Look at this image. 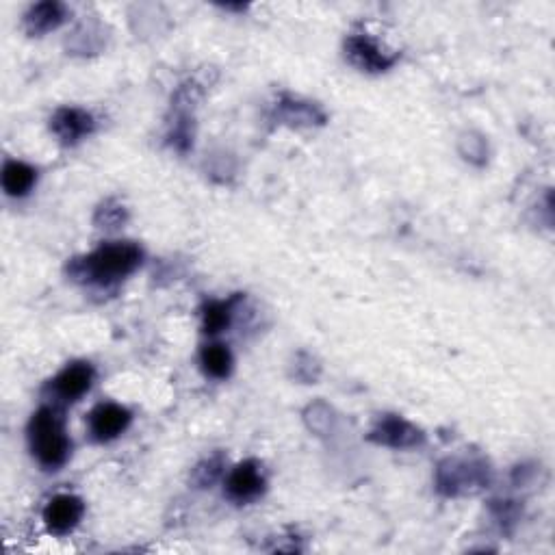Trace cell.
Wrapping results in <instances>:
<instances>
[{
	"instance_id": "6da1fadb",
	"label": "cell",
	"mask_w": 555,
	"mask_h": 555,
	"mask_svg": "<svg viewBox=\"0 0 555 555\" xmlns=\"http://www.w3.org/2000/svg\"><path fill=\"white\" fill-rule=\"evenodd\" d=\"M141 258H144V252L139 250V245L131 241H115L100 245L98 250L87 254L85 258H76L68 271L74 280L107 287L131 276L141 265Z\"/></svg>"
},
{
	"instance_id": "7a4b0ae2",
	"label": "cell",
	"mask_w": 555,
	"mask_h": 555,
	"mask_svg": "<svg viewBox=\"0 0 555 555\" xmlns=\"http://www.w3.org/2000/svg\"><path fill=\"white\" fill-rule=\"evenodd\" d=\"M29 443L33 456L48 471H57L70 456V438L66 423L55 408L44 406L33 415L29 423Z\"/></svg>"
},
{
	"instance_id": "3957f363",
	"label": "cell",
	"mask_w": 555,
	"mask_h": 555,
	"mask_svg": "<svg viewBox=\"0 0 555 555\" xmlns=\"http://www.w3.org/2000/svg\"><path fill=\"white\" fill-rule=\"evenodd\" d=\"M488 469L482 462L447 460L438 467L436 486L445 495H460L464 490L482 488L488 484Z\"/></svg>"
},
{
	"instance_id": "277c9868",
	"label": "cell",
	"mask_w": 555,
	"mask_h": 555,
	"mask_svg": "<svg viewBox=\"0 0 555 555\" xmlns=\"http://www.w3.org/2000/svg\"><path fill=\"white\" fill-rule=\"evenodd\" d=\"M265 490V475L256 460H245L230 471L226 480V493L232 501L248 503L261 497Z\"/></svg>"
},
{
	"instance_id": "5b68a950",
	"label": "cell",
	"mask_w": 555,
	"mask_h": 555,
	"mask_svg": "<svg viewBox=\"0 0 555 555\" xmlns=\"http://www.w3.org/2000/svg\"><path fill=\"white\" fill-rule=\"evenodd\" d=\"M345 53L356 68L365 72H386L397 61L395 55L384 53L367 35H352L345 42Z\"/></svg>"
},
{
	"instance_id": "8992f818",
	"label": "cell",
	"mask_w": 555,
	"mask_h": 555,
	"mask_svg": "<svg viewBox=\"0 0 555 555\" xmlns=\"http://www.w3.org/2000/svg\"><path fill=\"white\" fill-rule=\"evenodd\" d=\"M131 419V412L120 404H100L89 415V432H92L94 441L109 443L126 432Z\"/></svg>"
},
{
	"instance_id": "52a82bcc",
	"label": "cell",
	"mask_w": 555,
	"mask_h": 555,
	"mask_svg": "<svg viewBox=\"0 0 555 555\" xmlns=\"http://www.w3.org/2000/svg\"><path fill=\"white\" fill-rule=\"evenodd\" d=\"M85 514L83 499L74 495H57L48 501L44 510V523L53 534H68L81 523Z\"/></svg>"
},
{
	"instance_id": "ba28073f",
	"label": "cell",
	"mask_w": 555,
	"mask_h": 555,
	"mask_svg": "<svg viewBox=\"0 0 555 555\" xmlns=\"http://www.w3.org/2000/svg\"><path fill=\"white\" fill-rule=\"evenodd\" d=\"M371 441L386 447H395V449H408L423 443V432L402 417L386 415L384 419H380L376 430L371 432Z\"/></svg>"
},
{
	"instance_id": "9c48e42d",
	"label": "cell",
	"mask_w": 555,
	"mask_h": 555,
	"mask_svg": "<svg viewBox=\"0 0 555 555\" xmlns=\"http://www.w3.org/2000/svg\"><path fill=\"white\" fill-rule=\"evenodd\" d=\"M50 128H53V133L63 141V144L72 146V144H79L83 137L92 135L96 122L92 113H87L83 109H74V107H63L53 115Z\"/></svg>"
},
{
	"instance_id": "30bf717a",
	"label": "cell",
	"mask_w": 555,
	"mask_h": 555,
	"mask_svg": "<svg viewBox=\"0 0 555 555\" xmlns=\"http://www.w3.org/2000/svg\"><path fill=\"white\" fill-rule=\"evenodd\" d=\"M94 382V367L89 363H72L63 369L53 380V391L63 402H76L81 399Z\"/></svg>"
},
{
	"instance_id": "8fae6325",
	"label": "cell",
	"mask_w": 555,
	"mask_h": 555,
	"mask_svg": "<svg viewBox=\"0 0 555 555\" xmlns=\"http://www.w3.org/2000/svg\"><path fill=\"white\" fill-rule=\"evenodd\" d=\"M37 172L22 161H7L3 167V189L11 198H22L33 189Z\"/></svg>"
},
{
	"instance_id": "7c38bea8",
	"label": "cell",
	"mask_w": 555,
	"mask_h": 555,
	"mask_svg": "<svg viewBox=\"0 0 555 555\" xmlns=\"http://www.w3.org/2000/svg\"><path fill=\"white\" fill-rule=\"evenodd\" d=\"M66 20V7L59 3H40L27 14V29L31 35H42L57 29Z\"/></svg>"
},
{
	"instance_id": "4fadbf2b",
	"label": "cell",
	"mask_w": 555,
	"mask_h": 555,
	"mask_svg": "<svg viewBox=\"0 0 555 555\" xmlns=\"http://www.w3.org/2000/svg\"><path fill=\"white\" fill-rule=\"evenodd\" d=\"M200 363L211 378L222 380V378H228L232 371V354L226 345L213 343V345H206L202 350Z\"/></svg>"
},
{
	"instance_id": "5bb4252c",
	"label": "cell",
	"mask_w": 555,
	"mask_h": 555,
	"mask_svg": "<svg viewBox=\"0 0 555 555\" xmlns=\"http://www.w3.org/2000/svg\"><path fill=\"white\" fill-rule=\"evenodd\" d=\"M232 304L235 300L230 302H211L204 306L202 317H204V332L209 334H217L228 328L230 324V317H232Z\"/></svg>"
},
{
	"instance_id": "9a60e30c",
	"label": "cell",
	"mask_w": 555,
	"mask_h": 555,
	"mask_svg": "<svg viewBox=\"0 0 555 555\" xmlns=\"http://www.w3.org/2000/svg\"><path fill=\"white\" fill-rule=\"evenodd\" d=\"M219 473H222V458H219V456L209 458V460H204L200 467L196 469V482L202 488H206V486H211L213 482H217Z\"/></svg>"
},
{
	"instance_id": "2e32d148",
	"label": "cell",
	"mask_w": 555,
	"mask_h": 555,
	"mask_svg": "<svg viewBox=\"0 0 555 555\" xmlns=\"http://www.w3.org/2000/svg\"><path fill=\"white\" fill-rule=\"evenodd\" d=\"M113 202L102 204V209L96 215V224H105L107 228H115L120 222H124V206H115L111 209Z\"/></svg>"
}]
</instances>
